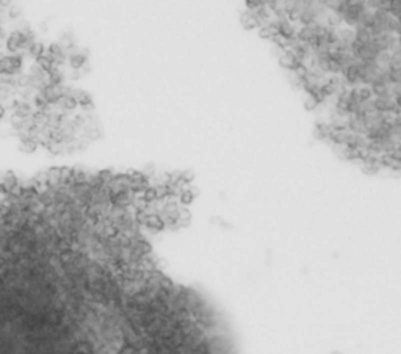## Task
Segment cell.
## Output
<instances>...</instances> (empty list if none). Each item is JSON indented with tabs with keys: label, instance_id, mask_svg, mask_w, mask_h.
Wrapping results in <instances>:
<instances>
[{
	"label": "cell",
	"instance_id": "6da1fadb",
	"mask_svg": "<svg viewBox=\"0 0 401 354\" xmlns=\"http://www.w3.org/2000/svg\"><path fill=\"white\" fill-rule=\"evenodd\" d=\"M274 26L278 30V36L286 40V41H293L296 40V33H298V27L294 26L292 20H288L287 18H280V19H274Z\"/></svg>",
	"mask_w": 401,
	"mask_h": 354
},
{
	"label": "cell",
	"instance_id": "7a4b0ae2",
	"mask_svg": "<svg viewBox=\"0 0 401 354\" xmlns=\"http://www.w3.org/2000/svg\"><path fill=\"white\" fill-rule=\"evenodd\" d=\"M322 26H323V24H314V26L300 27L298 33H296V40L304 42V44H309L310 47H314L316 40H318V34H320Z\"/></svg>",
	"mask_w": 401,
	"mask_h": 354
},
{
	"label": "cell",
	"instance_id": "3957f363",
	"mask_svg": "<svg viewBox=\"0 0 401 354\" xmlns=\"http://www.w3.org/2000/svg\"><path fill=\"white\" fill-rule=\"evenodd\" d=\"M344 88H348V86L345 85V82H344V78H342V76H328L326 80L323 82V85H322V91H323V94L326 98L337 96V94Z\"/></svg>",
	"mask_w": 401,
	"mask_h": 354
},
{
	"label": "cell",
	"instance_id": "277c9868",
	"mask_svg": "<svg viewBox=\"0 0 401 354\" xmlns=\"http://www.w3.org/2000/svg\"><path fill=\"white\" fill-rule=\"evenodd\" d=\"M342 78H344L345 85L348 88H354L358 85H360V69H359V62L354 60L350 66H346L344 70H342Z\"/></svg>",
	"mask_w": 401,
	"mask_h": 354
},
{
	"label": "cell",
	"instance_id": "5b68a950",
	"mask_svg": "<svg viewBox=\"0 0 401 354\" xmlns=\"http://www.w3.org/2000/svg\"><path fill=\"white\" fill-rule=\"evenodd\" d=\"M374 46L380 52H392L398 46V38L394 33H381L373 36Z\"/></svg>",
	"mask_w": 401,
	"mask_h": 354
},
{
	"label": "cell",
	"instance_id": "8992f818",
	"mask_svg": "<svg viewBox=\"0 0 401 354\" xmlns=\"http://www.w3.org/2000/svg\"><path fill=\"white\" fill-rule=\"evenodd\" d=\"M374 110L381 114H395L400 116L401 110L396 107L394 98H373Z\"/></svg>",
	"mask_w": 401,
	"mask_h": 354
},
{
	"label": "cell",
	"instance_id": "52a82bcc",
	"mask_svg": "<svg viewBox=\"0 0 401 354\" xmlns=\"http://www.w3.org/2000/svg\"><path fill=\"white\" fill-rule=\"evenodd\" d=\"M279 64L284 68L288 72H298L304 68V63H301L296 56H294L292 52L286 50V52H280L279 55Z\"/></svg>",
	"mask_w": 401,
	"mask_h": 354
},
{
	"label": "cell",
	"instance_id": "ba28073f",
	"mask_svg": "<svg viewBox=\"0 0 401 354\" xmlns=\"http://www.w3.org/2000/svg\"><path fill=\"white\" fill-rule=\"evenodd\" d=\"M354 36H356L354 28L346 27V26H342L337 28V44L345 47L348 50H351V44L354 41Z\"/></svg>",
	"mask_w": 401,
	"mask_h": 354
},
{
	"label": "cell",
	"instance_id": "9c48e42d",
	"mask_svg": "<svg viewBox=\"0 0 401 354\" xmlns=\"http://www.w3.org/2000/svg\"><path fill=\"white\" fill-rule=\"evenodd\" d=\"M374 98H394V91L390 84H372L370 85Z\"/></svg>",
	"mask_w": 401,
	"mask_h": 354
},
{
	"label": "cell",
	"instance_id": "30bf717a",
	"mask_svg": "<svg viewBox=\"0 0 401 354\" xmlns=\"http://www.w3.org/2000/svg\"><path fill=\"white\" fill-rule=\"evenodd\" d=\"M258 36L262 40H268V41H273L276 36H278V30H276V26H274V19L268 22V24H264L262 27H258Z\"/></svg>",
	"mask_w": 401,
	"mask_h": 354
},
{
	"label": "cell",
	"instance_id": "8fae6325",
	"mask_svg": "<svg viewBox=\"0 0 401 354\" xmlns=\"http://www.w3.org/2000/svg\"><path fill=\"white\" fill-rule=\"evenodd\" d=\"M242 24H243V27L246 30H254V28L262 27L260 22H258V19L254 14V11H251V10H248L246 13L242 16Z\"/></svg>",
	"mask_w": 401,
	"mask_h": 354
},
{
	"label": "cell",
	"instance_id": "7c38bea8",
	"mask_svg": "<svg viewBox=\"0 0 401 354\" xmlns=\"http://www.w3.org/2000/svg\"><path fill=\"white\" fill-rule=\"evenodd\" d=\"M388 68H401V46L400 44L390 52V62H388Z\"/></svg>",
	"mask_w": 401,
	"mask_h": 354
},
{
	"label": "cell",
	"instance_id": "4fadbf2b",
	"mask_svg": "<svg viewBox=\"0 0 401 354\" xmlns=\"http://www.w3.org/2000/svg\"><path fill=\"white\" fill-rule=\"evenodd\" d=\"M388 84L401 85V68H388Z\"/></svg>",
	"mask_w": 401,
	"mask_h": 354
},
{
	"label": "cell",
	"instance_id": "5bb4252c",
	"mask_svg": "<svg viewBox=\"0 0 401 354\" xmlns=\"http://www.w3.org/2000/svg\"><path fill=\"white\" fill-rule=\"evenodd\" d=\"M374 62L378 63L381 68H388V62H390V52H380L376 55Z\"/></svg>",
	"mask_w": 401,
	"mask_h": 354
},
{
	"label": "cell",
	"instance_id": "9a60e30c",
	"mask_svg": "<svg viewBox=\"0 0 401 354\" xmlns=\"http://www.w3.org/2000/svg\"><path fill=\"white\" fill-rule=\"evenodd\" d=\"M244 4H246V8L248 10H257V8H260V6H265V2L264 0H244Z\"/></svg>",
	"mask_w": 401,
	"mask_h": 354
},
{
	"label": "cell",
	"instance_id": "2e32d148",
	"mask_svg": "<svg viewBox=\"0 0 401 354\" xmlns=\"http://www.w3.org/2000/svg\"><path fill=\"white\" fill-rule=\"evenodd\" d=\"M394 100H395V104H396V107L401 110V94H398V96H395V98H394Z\"/></svg>",
	"mask_w": 401,
	"mask_h": 354
},
{
	"label": "cell",
	"instance_id": "e0dca14e",
	"mask_svg": "<svg viewBox=\"0 0 401 354\" xmlns=\"http://www.w3.org/2000/svg\"><path fill=\"white\" fill-rule=\"evenodd\" d=\"M396 38H398V44L401 46V34H400V36H396Z\"/></svg>",
	"mask_w": 401,
	"mask_h": 354
}]
</instances>
